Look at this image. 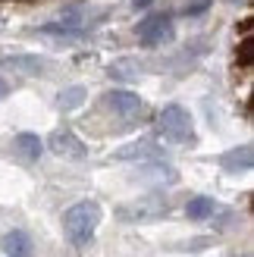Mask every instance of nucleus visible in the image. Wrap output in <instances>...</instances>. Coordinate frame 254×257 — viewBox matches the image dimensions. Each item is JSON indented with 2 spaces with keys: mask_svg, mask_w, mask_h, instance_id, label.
Segmentation results:
<instances>
[{
  "mask_svg": "<svg viewBox=\"0 0 254 257\" xmlns=\"http://www.w3.org/2000/svg\"><path fill=\"white\" fill-rule=\"evenodd\" d=\"M160 132L163 138H170L173 145H195V122H192V113L179 104H167L160 110Z\"/></svg>",
  "mask_w": 254,
  "mask_h": 257,
  "instance_id": "nucleus-2",
  "label": "nucleus"
},
{
  "mask_svg": "<svg viewBox=\"0 0 254 257\" xmlns=\"http://www.w3.org/2000/svg\"><path fill=\"white\" fill-rule=\"evenodd\" d=\"M217 213V201L213 198H204V195H198L185 204V216L188 220H210V216Z\"/></svg>",
  "mask_w": 254,
  "mask_h": 257,
  "instance_id": "nucleus-12",
  "label": "nucleus"
},
{
  "mask_svg": "<svg viewBox=\"0 0 254 257\" xmlns=\"http://www.w3.org/2000/svg\"><path fill=\"white\" fill-rule=\"evenodd\" d=\"M107 107L113 110V113H119V116H125V119H132V116H138L142 113V97L138 94H132V91H110L107 97Z\"/></svg>",
  "mask_w": 254,
  "mask_h": 257,
  "instance_id": "nucleus-6",
  "label": "nucleus"
},
{
  "mask_svg": "<svg viewBox=\"0 0 254 257\" xmlns=\"http://www.w3.org/2000/svg\"><path fill=\"white\" fill-rule=\"evenodd\" d=\"M0 251H4L7 257H32L35 254V245H32L29 232L13 229V232H7L4 238H0Z\"/></svg>",
  "mask_w": 254,
  "mask_h": 257,
  "instance_id": "nucleus-7",
  "label": "nucleus"
},
{
  "mask_svg": "<svg viewBox=\"0 0 254 257\" xmlns=\"http://www.w3.org/2000/svg\"><path fill=\"white\" fill-rule=\"evenodd\" d=\"M148 4H151V0H135V7H138V10H142V7H148Z\"/></svg>",
  "mask_w": 254,
  "mask_h": 257,
  "instance_id": "nucleus-15",
  "label": "nucleus"
},
{
  "mask_svg": "<svg viewBox=\"0 0 254 257\" xmlns=\"http://www.w3.org/2000/svg\"><path fill=\"white\" fill-rule=\"evenodd\" d=\"M13 148H16V154H19L22 160L35 163V160L44 154V141L38 138L35 132H19V135H16V141H13Z\"/></svg>",
  "mask_w": 254,
  "mask_h": 257,
  "instance_id": "nucleus-10",
  "label": "nucleus"
},
{
  "mask_svg": "<svg viewBox=\"0 0 254 257\" xmlns=\"http://www.w3.org/2000/svg\"><path fill=\"white\" fill-rule=\"evenodd\" d=\"M220 166H223L226 173H248L251 166H254V151H251V145L226 151L223 157H220Z\"/></svg>",
  "mask_w": 254,
  "mask_h": 257,
  "instance_id": "nucleus-8",
  "label": "nucleus"
},
{
  "mask_svg": "<svg viewBox=\"0 0 254 257\" xmlns=\"http://www.w3.org/2000/svg\"><path fill=\"white\" fill-rule=\"evenodd\" d=\"M10 69H16L22 75H44L47 72V60L44 57H32V54H25V57H10L4 60Z\"/></svg>",
  "mask_w": 254,
  "mask_h": 257,
  "instance_id": "nucleus-11",
  "label": "nucleus"
},
{
  "mask_svg": "<svg viewBox=\"0 0 254 257\" xmlns=\"http://www.w3.org/2000/svg\"><path fill=\"white\" fill-rule=\"evenodd\" d=\"M100 216H104V210H100L97 201H79V204H72V207L63 213V229H66L72 245L85 248L88 241L94 238L97 226H100Z\"/></svg>",
  "mask_w": 254,
  "mask_h": 257,
  "instance_id": "nucleus-1",
  "label": "nucleus"
},
{
  "mask_svg": "<svg viewBox=\"0 0 254 257\" xmlns=\"http://www.w3.org/2000/svg\"><path fill=\"white\" fill-rule=\"evenodd\" d=\"M135 35L145 47H163L176 38V22L170 13H154V16H145L135 25Z\"/></svg>",
  "mask_w": 254,
  "mask_h": 257,
  "instance_id": "nucleus-3",
  "label": "nucleus"
},
{
  "mask_svg": "<svg viewBox=\"0 0 254 257\" xmlns=\"http://www.w3.org/2000/svg\"><path fill=\"white\" fill-rule=\"evenodd\" d=\"M50 151L57 154V157H69V160H85L88 157V148L82 138H75L69 128H57L54 135H50Z\"/></svg>",
  "mask_w": 254,
  "mask_h": 257,
  "instance_id": "nucleus-5",
  "label": "nucleus"
},
{
  "mask_svg": "<svg viewBox=\"0 0 254 257\" xmlns=\"http://www.w3.org/2000/svg\"><path fill=\"white\" fill-rule=\"evenodd\" d=\"M85 104V88L82 85H72V88H63L60 97H57V107L60 110H75Z\"/></svg>",
  "mask_w": 254,
  "mask_h": 257,
  "instance_id": "nucleus-13",
  "label": "nucleus"
},
{
  "mask_svg": "<svg viewBox=\"0 0 254 257\" xmlns=\"http://www.w3.org/2000/svg\"><path fill=\"white\" fill-rule=\"evenodd\" d=\"M160 157V148L154 145V141H132V145L119 148L116 154H113V160H154Z\"/></svg>",
  "mask_w": 254,
  "mask_h": 257,
  "instance_id": "nucleus-9",
  "label": "nucleus"
},
{
  "mask_svg": "<svg viewBox=\"0 0 254 257\" xmlns=\"http://www.w3.org/2000/svg\"><path fill=\"white\" fill-rule=\"evenodd\" d=\"M7 94H10V82L4 79V75H0V100H4Z\"/></svg>",
  "mask_w": 254,
  "mask_h": 257,
  "instance_id": "nucleus-14",
  "label": "nucleus"
},
{
  "mask_svg": "<svg viewBox=\"0 0 254 257\" xmlns=\"http://www.w3.org/2000/svg\"><path fill=\"white\" fill-rule=\"evenodd\" d=\"M167 210H170L167 201H163L160 195H151V198H142V201L122 204V207L116 210V216L122 223H151V220H160Z\"/></svg>",
  "mask_w": 254,
  "mask_h": 257,
  "instance_id": "nucleus-4",
  "label": "nucleus"
}]
</instances>
